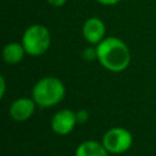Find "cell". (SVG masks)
I'll return each mask as SVG.
<instances>
[{
    "label": "cell",
    "instance_id": "cell-1",
    "mask_svg": "<svg viewBox=\"0 0 156 156\" xmlns=\"http://www.w3.org/2000/svg\"><path fill=\"white\" fill-rule=\"evenodd\" d=\"M96 46V60L107 71L119 73L128 68L130 63V51L128 45L117 37H106Z\"/></svg>",
    "mask_w": 156,
    "mask_h": 156
},
{
    "label": "cell",
    "instance_id": "cell-2",
    "mask_svg": "<svg viewBox=\"0 0 156 156\" xmlns=\"http://www.w3.org/2000/svg\"><path fill=\"white\" fill-rule=\"evenodd\" d=\"M66 95V88L61 79L54 76L40 78L32 89V98L41 107H52L60 104Z\"/></svg>",
    "mask_w": 156,
    "mask_h": 156
},
{
    "label": "cell",
    "instance_id": "cell-3",
    "mask_svg": "<svg viewBox=\"0 0 156 156\" xmlns=\"http://www.w3.org/2000/svg\"><path fill=\"white\" fill-rule=\"evenodd\" d=\"M27 55L29 56H41L45 54L51 44V34L46 26L40 23H34L27 27L23 32L21 40Z\"/></svg>",
    "mask_w": 156,
    "mask_h": 156
},
{
    "label": "cell",
    "instance_id": "cell-4",
    "mask_svg": "<svg viewBox=\"0 0 156 156\" xmlns=\"http://www.w3.org/2000/svg\"><path fill=\"white\" fill-rule=\"evenodd\" d=\"M101 143L110 154L122 155L132 147L133 135L127 128L112 127L104 133Z\"/></svg>",
    "mask_w": 156,
    "mask_h": 156
},
{
    "label": "cell",
    "instance_id": "cell-5",
    "mask_svg": "<svg viewBox=\"0 0 156 156\" xmlns=\"http://www.w3.org/2000/svg\"><path fill=\"white\" fill-rule=\"evenodd\" d=\"M77 123H78L77 113L72 110H68V108L58 110L57 112L54 113V116L50 121L51 129L57 135L69 134L76 128Z\"/></svg>",
    "mask_w": 156,
    "mask_h": 156
},
{
    "label": "cell",
    "instance_id": "cell-6",
    "mask_svg": "<svg viewBox=\"0 0 156 156\" xmlns=\"http://www.w3.org/2000/svg\"><path fill=\"white\" fill-rule=\"evenodd\" d=\"M82 34L87 43L90 45H98L106 38V26L99 17H89L85 20L82 27Z\"/></svg>",
    "mask_w": 156,
    "mask_h": 156
},
{
    "label": "cell",
    "instance_id": "cell-7",
    "mask_svg": "<svg viewBox=\"0 0 156 156\" xmlns=\"http://www.w3.org/2000/svg\"><path fill=\"white\" fill-rule=\"evenodd\" d=\"M37 106L38 105L35 104L33 98L22 96V98L16 99L11 104V106L9 108V113H10V117L13 121H16V122H24V121L29 119L33 116Z\"/></svg>",
    "mask_w": 156,
    "mask_h": 156
},
{
    "label": "cell",
    "instance_id": "cell-8",
    "mask_svg": "<svg viewBox=\"0 0 156 156\" xmlns=\"http://www.w3.org/2000/svg\"><path fill=\"white\" fill-rule=\"evenodd\" d=\"M108 154L101 141L85 140L77 146L74 156H108Z\"/></svg>",
    "mask_w": 156,
    "mask_h": 156
},
{
    "label": "cell",
    "instance_id": "cell-9",
    "mask_svg": "<svg viewBox=\"0 0 156 156\" xmlns=\"http://www.w3.org/2000/svg\"><path fill=\"white\" fill-rule=\"evenodd\" d=\"M27 52L22 43H18V41H10L2 48V58L9 65L20 63L23 60Z\"/></svg>",
    "mask_w": 156,
    "mask_h": 156
},
{
    "label": "cell",
    "instance_id": "cell-10",
    "mask_svg": "<svg viewBox=\"0 0 156 156\" xmlns=\"http://www.w3.org/2000/svg\"><path fill=\"white\" fill-rule=\"evenodd\" d=\"M82 56L84 60L87 61H93V60H96V46L93 48V46H89V48H85L82 52Z\"/></svg>",
    "mask_w": 156,
    "mask_h": 156
},
{
    "label": "cell",
    "instance_id": "cell-11",
    "mask_svg": "<svg viewBox=\"0 0 156 156\" xmlns=\"http://www.w3.org/2000/svg\"><path fill=\"white\" fill-rule=\"evenodd\" d=\"M76 113H77L78 123H85V122L88 121V118H89V113H88V111H85V110H79V111L76 112Z\"/></svg>",
    "mask_w": 156,
    "mask_h": 156
},
{
    "label": "cell",
    "instance_id": "cell-12",
    "mask_svg": "<svg viewBox=\"0 0 156 156\" xmlns=\"http://www.w3.org/2000/svg\"><path fill=\"white\" fill-rule=\"evenodd\" d=\"M46 2L52 7H62L67 2V0H46Z\"/></svg>",
    "mask_w": 156,
    "mask_h": 156
},
{
    "label": "cell",
    "instance_id": "cell-13",
    "mask_svg": "<svg viewBox=\"0 0 156 156\" xmlns=\"http://www.w3.org/2000/svg\"><path fill=\"white\" fill-rule=\"evenodd\" d=\"M95 1L101 4V5H105V6H112V5H116V4L121 2L122 0H95Z\"/></svg>",
    "mask_w": 156,
    "mask_h": 156
},
{
    "label": "cell",
    "instance_id": "cell-14",
    "mask_svg": "<svg viewBox=\"0 0 156 156\" xmlns=\"http://www.w3.org/2000/svg\"><path fill=\"white\" fill-rule=\"evenodd\" d=\"M5 90H6V82H5V77L1 76L0 77V96L4 98L5 95Z\"/></svg>",
    "mask_w": 156,
    "mask_h": 156
},
{
    "label": "cell",
    "instance_id": "cell-15",
    "mask_svg": "<svg viewBox=\"0 0 156 156\" xmlns=\"http://www.w3.org/2000/svg\"><path fill=\"white\" fill-rule=\"evenodd\" d=\"M117 156H122V155H117Z\"/></svg>",
    "mask_w": 156,
    "mask_h": 156
}]
</instances>
